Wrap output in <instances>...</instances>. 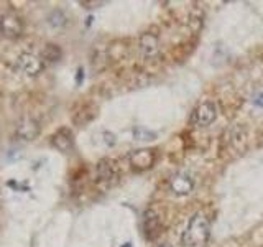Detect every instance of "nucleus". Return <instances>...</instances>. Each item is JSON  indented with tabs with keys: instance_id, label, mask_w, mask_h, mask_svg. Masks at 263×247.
<instances>
[{
	"instance_id": "obj_11",
	"label": "nucleus",
	"mask_w": 263,
	"mask_h": 247,
	"mask_svg": "<svg viewBox=\"0 0 263 247\" xmlns=\"http://www.w3.org/2000/svg\"><path fill=\"white\" fill-rule=\"evenodd\" d=\"M143 227H145V234L146 237L153 241L156 239L160 234H161V221H160V216L156 214L155 211H146L145 213V222H143Z\"/></svg>"
},
{
	"instance_id": "obj_1",
	"label": "nucleus",
	"mask_w": 263,
	"mask_h": 247,
	"mask_svg": "<svg viewBox=\"0 0 263 247\" xmlns=\"http://www.w3.org/2000/svg\"><path fill=\"white\" fill-rule=\"evenodd\" d=\"M211 234V221L205 216V213H196L189 219L186 229L181 236V242L186 247H197L202 245Z\"/></svg>"
},
{
	"instance_id": "obj_3",
	"label": "nucleus",
	"mask_w": 263,
	"mask_h": 247,
	"mask_svg": "<svg viewBox=\"0 0 263 247\" xmlns=\"http://www.w3.org/2000/svg\"><path fill=\"white\" fill-rule=\"evenodd\" d=\"M217 117V107L212 101H204L191 114V122L196 127H208Z\"/></svg>"
},
{
	"instance_id": "obj_8",
	"label": "nucleus",
	"mask_w": 263,
	"mask_h": 247,
	"mask_svg": "<svg viewBox=\"0 0 263 247\" xmlns=\"http://www.w3.org/2000/svg\"><path fill=\"white\" fill-rule=\"evenodd\" d=\"M140 53L145 60H153L160 53V38L153 31H145L138 41Z\"/></svg>"
},
{
	"instance_id": "obj_17",
	"label": "nucleus",
	"mask_w": 263,
	"mask_h": 247,
	"mask_svg": "<svg viewBox=\"0 0 263 247\" xmlns=\"http://www.w3.org/2000/svg\"><path fill=\"white\" fill-rule=\"evenodd\" d=\"M105 2H81V5H90V7H94V5H104Z\"/></svg>"
},
{
	"instance_id": "obj_14",
	"label": "nucleus",
	"mask_w": 263,
	"mask_h": 247,
	"mask_svg": "<svg viewBox=\"0 0 263 247\" xmlns=\"http://www.w3.org/2000/svg\"><path fill=\"white\" fill-rule=\"evenodd\" d=\"M48 23L51 28H56L60 30L63 28L66 23H68V19H66V15L61 12V10H53L51 13L48 15Z\"/></svg>"
},
{
	"instance_id": "obj_2",
	"label": "nucleus",
	"mask_w": 263,
	"mask_h": 247,
	"mask_svg": "<svg viewBox=\"0 0 263 247\" xmlns=\"http://www.w3.org/2000/svg\"><path fill=\"white\" fill-rule=\"evenodd\" d=\"M97 183L102 186H114L120 178V170L112 158H102L96 167Z\"/></svg>"
},
{
	"instance_id": "obj_12",
	"label": "nucleus",
	"mask_w": 263,
	"mask_h": 247,
	"mask_svg": "<svg viewBox=\"0 0 263 247\" xmlns=\"http://www.w3.org/2000/svg\"><path fill=\"white\" fill-rule=\"evenodd\" d=\"M97 109L92 105V104H81L78 111H74L72 114V122L76 123V126H86L90 120L96 117V112Z\"/></svg>"
},
{
	"instance_id": "obj_7",
	"label": "nucleus",
	"mask_w": 263,
	"mask_h": 247,
	"mask_svg": "<svg viewBox=\"0 0 263 247\" xmlns=\"http://www.w3.org/2000/svg\"><path fill=\"white\" fill-rule=\"evenodd\" d=\"M41 132V126L40 122L36 119L30 117V115H27V117H23L18 120V123H16L15 127V137L20 138V140H27V142H31V140H35Z\"/></svg>"
},
{
	"instance_id": "obj_15",
	"label": "nucleus",
	"mask_w": 263,
	"mask_h": 247,
	"mask_svg": "<svg viewBox=\"0 0 263 247\" xmlns=\"http://www.w3.org/2000/svg\"><path fill=\"white\" fill-rule=\"evenodd\" d=\"M134 137L137 140H142V142H148V140H155L156 138V132L148 130L145 127H135L134 129Z\"/></svg>"
},
{
	"instance_id": "obj_10",
	"label": "nucleus",
	"mask_w": 263,
	"mask_h": 247,
	"mask_svg": "<svg viewBox=\"0 0 263 247\" xmlns=\"http://www.w3.org/2000/svg\"><path fill=\"white\" fill-rule=\"evenodd\" d=\"M51 145L58 152H63V153L71 152L74 147V135H72L71 129H68V127L58 129L51 135Z\"/></svg>"
},
{
	"instance_id": "obj_9",
	"label": "nucleus",
	"mask_w": 263,
	"mask_h": 247,
	"mask_svg": "<svg viewBox=\"0 0 263 247\" xmlns=\"http://www.w3.org/2000/svg\"><path fill=\"white\" fill-rule=\"evenodd\" d=\"M155 152L153 150H146V148H140L128 155V163L130 167L135 171H143L153 167L155 163Z\"/></svg>"
},
{
	"instance_id": "obj_18",
	"label": "nucleus",
	"mask_w": 263,
	"mask_h": 247,
	"mask_svg": "<svg viewBox=\"0 0 263 247\" xmlns=\"http://www.w3.org/2000/svg\"><path fill=\"white\" fill-rule=\"evenodd\" d=\"M160 247H173V245H171V244H161Z\"/></svg>"
},
{
	"instance_id": "obj_16",
	"label": "nucleus",
	"mask_w": 263,
	"mask_h": 247,
	"mask_svg": "<svg viewBox=\"0 0 263 247\" xmlns=\"http://www.w3.org/2000/svg\"><path fill=\"white\" fill-rule=\"evenodd\" d=\"M104 142H105V145H109V147L115 145V135L110 134V132H104Z\"/></svg>"
},
{
	"instance_id": "obj_5",
	"label": "nucleus",
	"mask_w": 263,
	"mask_h": 247,
	"mask_svg": "<svg viewBox=\"0 0 263 247\" xmlns=\"http://www.w3.org/2000/svg\"><path fill=\"white\" fill-rule=\"evenodd\" d=\"M0 33L7 38H18L23 33V22L16 13L7 12L0 16Z\"/></svg>"
},
{
	"instance_id": "obj_6",
	"label": "nucleus",
	"mask_w": 263,
	"mask_h": 247,
	"mask_svg": "<svg viewBox=\"0 0 263 247\" xmlns=\"http://www.w3.org/2000/svg\"><path fill=\"white\" fill-rule=\"evenodd\" d=\"M170 191L175 196H187L194 189V178L186 171L175 173L170 178Z\"/></svg>"
},
{
	"instance_id": "obj_4",
	"label": "nucleus",
	"mask_w": 263,
	"mask_h": 247,
	"mask_svg": "<svg viewBox=\"0 0 263 247\" xmlns=\"http://www.w3.org/2000/svg\"><path fill=\"white\" fill-rule=\"evenodd\" d=\"M16 64H18V69L27 74V76H38L46 66L43 60H41V56L30 51L22 53L18 56V60H16Z\"/></svg>"
},
{
	"instance_id": "obj_13",
	"label": "nucleus",
	"mask_w": 263,
	"mask_h": 247,
	"mask_svg": "<svg viewBox=\"0 0 263 247\" xmlns=\"http://www.w3.org/2000/svg\"><path fill=\"white\" fill-rule=\"evenodd\" d=\"M41 60H43L45 64H51V63H58L61 60V56H63V51H61V48L54 45V43H48L43 46V49H41Z\"/></svg>"
}]
</instances>
